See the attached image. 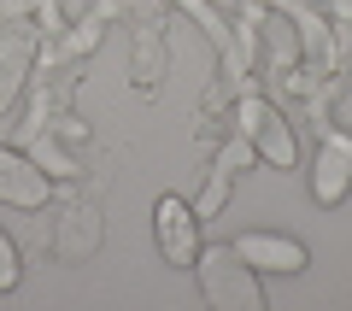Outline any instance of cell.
<instances>
[{
	"mask_svg": "<svg viewBox=\"0 0 352 311\" xmlns=\"http://www.w3.org/2000/svg\"><path fill=\"white\" fill-rule=\"evenodd\" d=\"M194 276H200V294H206L212 311H264L258 270H252L235 247H200Z\"/></svg>",
	"mask_w": 352,
	"mask_h": 311,
	"instance_id": "cell-1",
	"label": "cell"
},
{
	"mask_svg": "<svg viewBox=\"0 0 352 311\" xmlns=\"http://www.w3.org/2000/svg\"><path fill=\"white\" fill-rule=\"evenodd\" d=\"M235 129L252 141V153H258L270 171H294L300 164V141H294V124L270 106V100H258V94H247L235 106Z\"/></svg>",
	"mask_w": 352,
	"mask_h": 311,
	"instance_id": "cell-2",
	"label": "cell"
},
{
	"mask_svg": "<svg viewBox=\"0 0 352 311\" xmlns=\"http://www.w3.org/2000/svg\"><path fill=\"white\" fill-rule=\"evenodd\" d=\"M153 235H159V253L164 264H176V270H194V259H200V217H194V206L182 194H164L159 206H153Z\"/></svg>",
	"mask_w": 352,
	"mask_h": 311,
	"instance_id": "cell-3",
	"label": "cell"
},
{
	"mask_svg": "<svg viewBox=\"0 0 352 311\" xmlns=\"http://www.w3.org/2000/svg\"><path fill=\"white\" fill-rule=\"evenodd\" d=\"M352 194V136L346 129H323L311 153V200L317 206H340Z\"/></svg>",
	"mask_w": 352,
	"mask_h": 311,
	"instance_id": "cell-4",
	"label": "cell"
},
{
	"mask_svg": "<svg viewBox=\"0 0 352 311\" xmlns=\"http://www.w3.org/2000/svg\"><path fill=\"white\" fill-rule=\"evenodd\" d=\"M229 247H235V253H241V259H247L258 276H300L305 264H311L305 241L276 235V229H247V235H235Z\"/></svg>",
	"mask_w": 352,
	"mask_h": 311,
	"instance_id": "cell-5",
	"label": "cell"
},
{
	"mask_svg": "<svg viewBox=\"0 0 352 311\" xmlns=\"http://www.w3.org/2000/svg\"><path fill=\"white\" fill-rule=\"evenodd\" d=\"M252 159H258V153H252V141L241 136V129H235V136L223 141V147H217V159H212V176H206V188H200V194L188 200L200 224H212V217H217V212L229 206V188H235V176L247 171Z\"/></svg>",
	"mask_w": 352,
	"mask_h": 311,
	"instance_id": "cell-6",
	"label": "cell"
},
{
	"mask_svg": "<svg viewBox=\"0 0 352 311\" xmlns=\"http://www.w3.org/2000/svg\"><path fill=\"white\" fill-rule=\"evenodd\" d=\"M47 194H53V176L41 171L30 153L0 147V200H6V206H18V212H41Z\"/></svg>",
	"mask_w": 352,
	"mask_h": 311,
	"instance_id": "cell-7",
	"label": "cell"
},
{
	"mask_svg": "<svg viewBox=\"0 0 352 311\" xmlns=\"http://www.w3.org/2000/svg\"><path fill=\"white\" fill-rule=\"evenodd\" d=\"M30 65H36V30L18 24V30L0 36V112H12V100L24 94Z\"/></svg>",
	"mask_w": 352,
	"mask_h": 311,
	"instance_id": "cell-8",
	"label": "cell"
},
{
	"mask_svg": "<svg viewBox=\"0 0 352 311\" xmlns=\"http://www.w3.org/2000/svg\"><path fill=\"white\" fill-rule=\"evenodd\" d=\"M94 247H100V212H94V206H71V212L59 217V229H53V253H59L65 264H88Z\"/></svg>",
	"mask_w": 352,
	"mask_h": 311,
	"instance_id": "cell-9",
	"label": "cell"
},
{
	"mask_svg": "<svg viewBox=\"0 0 352 311\" xmlns=\"http://www.w3.org/2000/svg\"><path fill=\"white\" fill-rule=\"evenodd\" d=\"M100 24H106V18H82V24H76V36L59 41V59H82L88 47H100Z\"/></svg>",
	"mask_w": 352,
	"mask_h": 311,
	"instance_id": "cell-10",
	"label": "cell"
},
{
	"mask_svg": "<svg viewBox=\"0 0 352 311\" xmlns=\"http://www.w3.org/2000/svg\"><path fill=\"white\" fill-rule=\"evenodd\" d=\"M18 276H24V264H18V241L0 229V294H12Z\"/></svg>",
	"mask_w": 352,
	"mask_h": 311,
	"instance_id": "cell-11",
	"label": "cell"
}]
</instances>
